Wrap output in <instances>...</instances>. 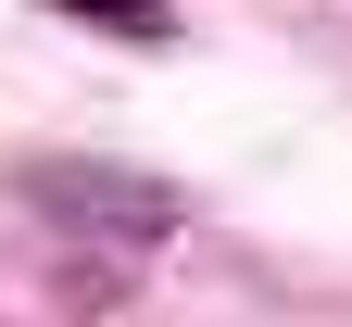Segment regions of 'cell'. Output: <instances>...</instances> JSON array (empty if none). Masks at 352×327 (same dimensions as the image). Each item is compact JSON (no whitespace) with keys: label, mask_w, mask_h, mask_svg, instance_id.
<instances>
[{"label":"cell","mask_w":352,"mask_h":327,"mask_svg":"<svg viewBox=\"0 0 352 327\" xmlns=\"http://www.w3.org/2000/svg\"><path fill=\"white\" fill-rule=\"evenodd\" d=\"M25 202L88 226V240H164L176 226V189H151V176H126V164H25Z\"/></svg>","instance_id":"6da1fadb"},{"label":"cell","mask_w":352,"mask_h":327,"mask_svg":"<svg viewBox=\"0 0 352 327\" xmlns=\"http://www.w3.org/2000/svg\"><path fill=\"white\" fill-rule=\"evenodd\" d=\"M51 13H76V25H113V38H164V25H176V0H51Z\"/></svg>","instance_id":"7a4b0ae2"}]
</instances>
